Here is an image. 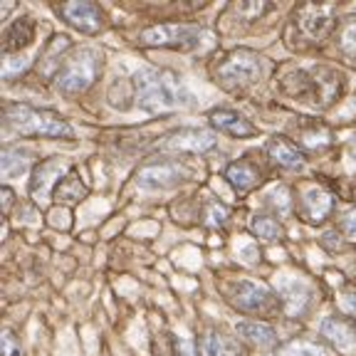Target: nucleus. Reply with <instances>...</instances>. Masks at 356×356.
I'll return each instance as SVG.
<instances>
[{
    "instance_id": "obj_3",
    "label": "nucleus",
    "mask_w": 356,
    "mask_h": 356,
    "mask_svg": "<svg viewBox=\"0 0 356 356\" xmlns=\"http://www.w3.org/2000/svg\"><path fill=\"white\" fill-rule=\"evenodd\" d=\"M6 127L22 136H47V139H72L74 131L70 122L55 111L38 109L30 104H8L3 109Z\"/></svg>"
},
{
    "instance_id": "obj_7",
    "label": "nucleus",
    "mask_w": 356,
    "mask_h": 356,
    "mask_svg": "<svg viewBox=\"0 0 356 356\" xmlns=\"http://www.w3.org/2000/svg\"><path fill=\"white\" fill-rule=\"evenodd\" d=\"M203 28L186 25V22H161L151 25L139 35V42L144 47H171V50H193L200 44Z\"/></svg>"
},
{
    "instance_id": "obj_30",
    "label": "nucleus",
    "mask_w": 356,
    "mask_h": 356,
    "mask_svg": "<svg viewBox=\"0 0 356 356\" xmlns=\"http://www.w3.org/2000/svg\"><path fill=\"white\" fill-rule=\"evenodd\" d=\"M273 10V6L270 3H243V6L238 8V13L243 17H248V20H255V17H262L265 13Z\"/></svg>"
},
{
    "instance_id": "obj_1",
    "label": "nucleus",
    "mask_w": 356,
    "mask_h": 356,
    "mask_svg": "<svg viewBox=\"0 0 356 356\" xmlns=\"http://www.w3.org/2000/svg\"><path fill=\"white\" fill-rule=\"evenodd\" d=\"M344 82L346 79L339 70L317 65L312 70H289L280 79V89L287 97H295V99L309 102V104L319 106V109H327L341 97Z\"/></svg>"
},
{
    "instance_id": "obj_35",
    "label": "nucleus",
    "mask_w": 356,
    "mask_h": 356,
    "mask_svg": "<svg viewBox=\"0 0 356 356\" xmlns=\"http://www.w3.org/2000/svg\"><path fill=\"white\" fill-rule=\"evenodd\" d=\"M0 206H3V216H8V213H10V208H13V198H15V195H13V188H3V193H0Z\"/></svg>"
},
{
    "instance_id": "obj_28",
    "label": "nucleus",
    "mask_w": 356,
    "mask_h": 356,
    "mask_svg": "<svg viewBox=\"0 0 356 356\" xmlns=\"http://www.w3.org/2000/svg\"><path fill=\"white\" fill-rule=\"evenodd\" d=\"M230 220V208L220 200H208L206 208H203V222L211 225V228H222L225 222Z\"/></svg>"
},
{
    "instance_id": "obj_36",
    "label": "nucleus",
    "mask_w": 356,
    "mask_h": 356,
    "mask_svg": "<svg viewBox=\"0 0 356 356\" xmlns=\"http://www.w3.org/2000/svg\"><path fill=\"white\" fill-rule=\"evenodd\" d=\"M349 151H351V156L356 159V134H354V139L349 141Z\"/></svg>"
},
{
    "instance_id": "obj_16",
    "label": "nucleus",
    "mask_w": 356,
    "mask_h": 356,
    "mask_svg": "<svg viewBox=\"0 0 356 356\" xmlns=\"http://www.w3.org/2000/svg\"><path fill=\"white\" fill-rule=\"evenodd\" d=\"M265 151H267V156H270V161L277 163L280 168H287V171H300V168H305L307 156L300 151V146L292 144V141L284 139V136H273V139L267 141Z\"/></svg>"
},
{
    "instance_id": "obj_31",
    "label": "nucleus",
    "mask_w": 356,
    "mask_h": 356,
    "mask_svg": "<svg viewBox=\"0 0 356 356\" xmlns=\"http://www.w3.org/2000/svg\"><path fill=\"white\" fill-rule=\"evenodd\" d=\"M0 349H3V356H22V346L17 344L15 334L10 329L3 332V339H0Z\"/></svg>"
},
{
    "instance_id": "obj_12",
    "label": "nucleus",
    "mask_w": 356,
    "mask_h": 356,
    "mask_svg": "<svg viewBox=\"0 0 356 356\" xmlns=\"http://www.w3.org/2000/svg\"><path fill=\"white\" fill-rule=\"evenodd\" d=\"M218 136L211 129H178L166 136V149L184 151V154H206L216 149Z\"/></svg>"
},
{
    "instance_id": "obj_29",
    "label": "nucleus",
    "mask_w": 356,
    "mask_h": 356,
    "mask_svg": "<svg viewBox=\"0 0 356 356\" xmlns=\"http://www.w3.org/2000/svg\"><path fill=\"white\" fill-rule=\"evenodd\" d=\"M339 47H341V52H344V57L356 62V22H349V25L341 30Z\"/></svg>"
},
{
    "instance_id": "obj_19",
    "label": "nucleus",
    "mask_w": 356,
    "mask_h": 356,
    "mask_svg": "<svg viewBox=\"0 0 356 356\" xmlns=\"http://www.w3.org/2000/svg\"><path fill=\"white\" fill-rule=\"evenodd\" d=\"M225 181L238 195H248L252 188H257L262 184V173L250 161L243 159V161H233L225 168Z\"/></svg>"
},
{
    "instance_id": "obj_21",
    "label": "nucleus",
    "mask_w": 356,
    "mask_h": 356,
    "mask_svg": "<svg viewBox=\"0 0 356 356\" xmlns=\"http://www.w3.org/2000/svg\"><path fill=\"white\" fill-rule=\"evenodd\" d=\"M33 40H35V20L28 15H22L8 25L6 35H3V52L6 55H15L22 47H28Z\"/></svg>"
},
{
    "instance_id": "obj_33",
    "label": "nucleus",
    "mask_w": 356,
    "mask_h": 356,
    "mask_svg": "<svg viewBox=\"0 0 356 356\" xmlns=\"http://www.w3.org/2000/svg\"><path fill=\"white\" fill-rule=\"evenodd\" d=\"M173 356H198L195 344L184 337H173Z\"/></svg>"
},
{
    "instance_id": "obj_17",
    "label": "nucleus",
    "mask_w": 356,
    "mask_h": 356,
    "mask_svg": "<svg viewBox=\"0 0 356 356\" xmlns=\"http://www.w3.org/2000/svg\"><path fill=\"white\" fill-rule=\"evenodd\" d=\"M235 332H238V337L245 344L255 346V349H273V346H277V332L267 322H260V319L238 322Z\"/></svg>"
},
{
    "instance_id": "obj_20",
    "label": "nucleus",
    "mask_w": 356,
    "mask_h": 356,
    "mask_svg": "<svg viewBox=\"0 0 356 356\" xmlns=\"http://www.w3.org/2000/svg\"><path fill=\"white\" fill-rule=\"evenodd\" d=\"M297 139L305 149L309 151H327L334 144L332 129L317 119H302L297 124Z\"/></svg>"
},
{
    "instance_id": "obj_27",
    "label": "nucleus",
    "mask_w": 356,
    "mask_h": 356,
    "mask_svg": "<svg viewBox=\"0 0 356 356\" xmlns=\"http://www.w3.org/2000/svg\"><path fill=\"white\" fill-rule=\"evenodd\" d=\"M72 47V40L67 38V35H57V38H52V42L47 44V50L42 52V62H47L50 65V72L55 70V74L62 70V52L70 50Z\"/></svg>"
},
{
    "instance_id": "obj_24",
    "label": "nucleus",
    "mask_w": 356,
    "mask_h": 356,
    "mask_svg": "<svg viewBox=\"0 0 356 356\" xmlns=\"http://www.w3.org/2000/svg\"><path fill=\"white\" fill-rule=\"evenodd\" d=\"M250 233L260 240H267V243H277V240H282L284 228H282V222H280L275 216L257 213V216L250 220Z\"/></svg>"
},
{
    "instance_id": "obj_18",
    "label": "nucleus",
    "mask_w": 356,
    "mask_h": 356,
    "mask_svg": "<svg viewBox=\"0 0 356 356\" xmlns=\"http://www.w3.org/2000/svg\"><path fill=\"white\" fill-rule=\"evenodd\" d=\"M277 292H280V302H282V307L287 309V314H305L312 302V289L307 287L305 282H300V280L284 277L282 282H280Z\"/></svg>"
},
{
    "instance_id": "obj_5",
    "label": "nucleus",
    "mask_w": 356,
    "mask_h": 356,
    "mask_svg": "<svg viewBox=\"0 0 356 356\" xmlns=\"http://www.w3.org/2000/svg\"><path fill=\"white\" fill-rule=\"evenodd\" d=\"M102 72V55L97 50H82L67 60L55 74V87L62 97H79L97 82Z\"/></svg>"
},
{
    "instance_id": "obj_22",
    "label": "nucleus",
    "mask_w": 356,
    "mask_h": 356,
    "mask_svg": "<svg viewBox=\"0 0 356 356\" xmlns=\"http://www.w3.org/2000/svg\"><path fill=\"white\" fill-rule=\"evenodd\" d=\"M87 193H89V188L82 181V176H79V171L77 168H70V173L57 184L52 198H55L60 206H77V203H82V200L87 198Z\"/></svg>"
},
{
    "instance_id": "obj_6",
    "label": "nucleus",
    "mask_w": 356,
    "mask_h": 356,
    "mask_svg": "<svg viewBox=\"0 0 356 356\" xmlns=\"http://www.w3.org/2000/svg\"><path fill=\"white\" fill-rule=\"evenodd\" d=\"M337 22H339V8L334 3H305L292 15L289 30H295L297 38L302 35L307 42L322 44L337 30Z\"/></svg>"
},
{
    "instance_id": "obj_2",
    "label": "nucleus",
    "mask_w": 356,
    "mask_h": 356,
    "mask_svg": "<svg viewBox=\"0 0 356 356\" xmlns=\"http://www.w3.org/2000/svg\"><path fill=\"white\" fill-rule=\"evenodd\" d=\"M134 99L149 114L176 109L184 99V87L171 72L161 70H139L134 74Z\"/></svg>"
},
{
    "instance_id": "obj_11",
    "label": "nucleus",
    "mask_w": 356,
    "mask_h": 356,
    "mask_svg": "<svg viewBox=\"0 0 356 356\" xmlns=\"http://www.w3.org/2000/svg\"><path fill=\"white\" fill-rule=\"evenodd\" d=\"M62 17L67 20V25H72L74 30L84 35H99L104 30V10H102L97 3H79V0H72V3H65L60 8Z\"/></svg>"
},
{
    "instance_id": "obj_10",
    "label": "nucleus",
    "mask_w": 356,
    "mask_h": 356,
    "mask_svg": "<svg viewBox=\"0 0 356 356\" xmlns=\"http://www.w3.org/2000/svg\"><path fill=\"white\" fill-rule=\"evenodd\" d=\"M188 171L176 161H161V163H146L141 171L136 173V184L144 191H163L171 186L186 181Z\"/></svg>"
},
{
    "instance_id": "obj_32",
    "label": "nucleus",
    "mask_w": 356,
    "mask_h": 356,
    "mask_svg": "<svg viewBox=\"0 0 356 356\" xmlns=\"http://www.w3.org/2000/svg\"><path fill=\"white\" fill-rule=\"evenodd\" d=\"M339 307L346 312V314H356V287L349 284L339 292Z\"/></svg>"
},
{
    "instance_id": "obj_26",
    "label": "nucleus",
    "mask_w": 356,
    "mask_h": 356,
    "mask_svg": "<svg viewBox=\"0 0 356 356\" xmlns=\"http://www.w3.org/2000/svg\"><path fill=\"white\" fill-rule=\"evenodd\" d=\"M277 356H327V349L317 341L309 339H292L277 349Z\"/></svg>"
},
{
    "instance_id": "obj_4",
    "label": "nucleus",
    "mask_w": 356,
    "mask_h": 356,
    "mask_svg": "<svg viewBox=\"0 0 356 356\" xmlns=\"http://www.w3.org/2000/svg\"><path fill=\"white\" fill-rule=\"evenodd\" d=\"M265 77V57L248 47L230 50L222 55L216 67V79L228 92H243L248 87H255Z\"/></svg>"
},
{
    "instance_id": "obj_34",
    "label": "nucleus",
    "mask_w": 356,
    "mask_h": 356,
    "mask_svg": "<svg viewBox=\"0 0 356 356\" xmlns=\"http://www.w3.org/2000/svg\"><path fill=\"white\" fill-rule=\"evenodd\" d=\"M339 228L344 230L349 238H356V208H351V211H346L344 216H341Z\"/></svg>"
},
{
    "instance_id": "obj_23",
    "label": "nucleus",
    "mask_w": 356,
    "mask_h": 356,
    "mask_svg": "<svg viewBox=\"0 0 356 356\" xmlns=\"http://www.w3.org/2000/svg\"><path fill=\"white\" fill-rule=\"evenodd\" d=\"M203 356H248V351L240 341L230 339L228 334L211 332L203 339Z\"/></svg>"
},
{
    "instance_id": "obj_15",
    "label": "nucleus",
    "mask_w": 356,
    "mask_h": 356,
    "mask_svg": "<svg viewBox=\"0 0 356 356\" xmlns=\"http://www.w3.org/2000/svg\"><path fill=\"white\" fill-rule=\"evenodd\" d=\"M319 334L339 351H351L356 346V322L346 317H327L319 324Z\"/></svg>"
},
{
    "instance_id": "obj_14",
    "label": "nucleus",
    "mask_w": 356,
    "mask_h": 356,
    "mask_svg": "<svg viewBox=\"0 0 356 356\" xmlns=\"http://www.w3.org/2000/svg\"><path fill=\"white\" fill-rule=\"evenodd\" d=\"M334 208V198L327 193L324 188H309L302 193L300 206H297V213L305 222L309 225H319L329 218Z\"/></svg>"
},
{
    "instance_id": "obj_25",
    "label": "nucleus",
    "mask_w": 356,
    "mask_h": 356,
    "mask_svg": "<svg viewBox=\"0 0 356 356\" xmlns=\"http://www.w3.org/2000/svg\"><path fill=\"white\" fill-rule=\"evenodd\" d=\"M33 163V154L22 149H6L3 151V176H20L22 171H28Z\"/></svg>"
},
{
    "instance_id": "obj_13",
    "label": "nucleus",
    "mask_w": 356,
    "mask_h": 356,
    "mask_svg": "<svg viewBox=\"0 0 356 356\" xmlns=\"http://www.w3.org/2000/svg\"><path fill=\"white\" fill-rule=\"evenodd\" d=\"M208 122H211L213 129L228 134V136H233V139H248V136H255L257 134V129L252 127V122H248L240 111L225 109V106L213 109L211 114H208Z\"/></svg>"
},
{
    "instance_id": "obj_8",
    "label": "nucleus",
    "mask_w": 356,
    "mask_h": 356,
    "mask_svg": "<svg viewBox=\"0 0 356 356\" xmlns=\"http://www.w3.org/2000/svg\"><path fill=\"white\" fill-rule=\"evenodd\" d=\"M228 300L245 314H273L282 302L273 295V289L255 280H238L230 284Z\"/></svg>"
},
{
    "instance_id": "obj_9",
    "label": "nucleus",
    "mask_w": 356,
    "mask_h": 356,
    "mask_svg": "<svg viewBox=\"0 0 356 356\" xmlns=\"http://www.w3.org/2000/svg\"><path fill=\"white\" fill-rule=\"evenodd\" d=\"M70 173V166L60 159H47L42 161L33 173V181H30V195L38 206H44L50 195H55V188L62 178Z\"/></svg>"
}]
</instances>
